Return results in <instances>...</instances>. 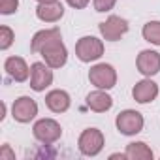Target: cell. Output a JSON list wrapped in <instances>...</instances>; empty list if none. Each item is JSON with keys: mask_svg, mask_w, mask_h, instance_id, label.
<instances>
[{"mask_svg": "<svg viewBox=\"0 0 160 160\" xmlns=\"http://www.w3.org/2000/svg\"><path fill=\"white\" fill-rule=\"evenodd\" d=\"M36 115H38V104L30 96H19L12 106V117L21 124L30 122L32 119H36Z\"/></svg>", "mask_w": 160, "mask_h": 160, "instance_id": "9c48e42d", "label": "cell"}, {"mask_svg": "<svg viewBox=\"0 0 160 160\" xmlns=\"http://www.w3.org/2000/svg\"><path fill=\"white\" fill-rule=\"evenodd\" d=\"M143 124H145V119L136 109H124L115 119V126H117V130L122 136H136V134H139L143 130Z\"/></svg>", "mask_w": 160, "mask_h": 160, "instance_id": "5b68a950", "label": "cell"}, {"mask_svg": "<svg viewBox=\"0 0 160 160\" xmlns=\"http://www.w3.org/2000/svg\"><path fill=\"white\" fill-rule=\"evenodd\" d=\"M6 158H10V160H13V158H15V154L12 152V149H10V145H8V143L2 147V152H0V160H6Z\"/></svg>", "mask_w": 160, "mask_h": 160, "instance_id": "603a6c76", "label": "cell"}, {"mask_svg": "<svg viewBox=\"0 0 160 160\" xmlns=\"http://www.w3.org/2000/svg\"><path fill=\"white\" fill-rule=\"evenodd\" d=\"M38 4H45V2H57V0H36Z\"/></svg>", "mask_w": 160, "mask_h": 160, "instance_id": "cb8c5ba5", "label": "cell"}, {"mask_svg": "<svg viewBox=\"0 0 160 160\" xmlns=\"http://www.w3.org/2000/svg\"><path fill=\"white\" fill-rule=\"evenodd\" d=\"M104 145H106V138H104L102 130H98V128H85L79 134V139H77L79 152L85 156H98L102 152Z\"/></svg>", "mask_w": 160, "mask_h": 160, "instance_id": "6da1fadb", "label": "cell"}, {"mask_svg": "<svg viewBox=\"0 0 160 160\" xmlns=\"http://www.w3.org/2000/svg\"><path fill=\"white\" fill-rule=\"evenodd\" d=\"M128 28H130L128 21L119 15H109L104 23L98 25V30L106 42H119L128 32Z\"/></svg>", "mask_w": 160, "mask_h": 160, "instance_id": "52a82bcc", "label": "cell"}, {"mask_svg": "<svg viewBox=\"0 0 160 160\" xmlns=\"http://www.w3.org/2000/svg\"><path fill=\"white\" fill-rule=\"evenodd\" d=\"M32 134H34V138H36L40 143L51 145V143H55V141L60 139V136H62V126H60L55 119H40V121L34 122Z\"/></svg>", "mask_w": 160, "mask_h": 160, "instance_id": "8992f818", "label": "cell"}, {"mask_svg": "<svg viewBox=\"0 0 160 160\" xmlns=\"http://www.w3.org/2000/svg\"><path fill=\"white\" fill-rule=\"evenodd\" d=\"M19 8V0H0V13L2 15H12Z\"/></svg>", "mask_w": 160, "mask_h": 160, "instance_id": "ffe728a7", "label": "cell"}, {"mask_svg": "<svg viewBox=\"0 0 160 160\" xmlns=\"http://www.w3.org/2000/svg\"><path fill=\"white\" fill-rule=\"evenodd\" d=\"M4 70L17 83H25L30 77V68L25 62V58H21V57H8L4 62Z\"/></svg>", "mask_w": 160, "mask_h": 160, "instance_id": "7c38bea8", "label": "cell"}, {"mask_svg": "<svg viewBox=\"0 0 160 160\" xmlns=\"http://www.w3.org/2000/svg\"><path fill=\"white\" fill-rule=\"evenodd\" d=\"M36 17L43 23H57L64 17V6L58 2H45L36 6Z\"/></svg>", "mask_w": 160, "mask_h": 160, "instance_id": "5bb4252c", "label": "cell"}, {"mask_svg": "<svg viewBox=\"0 0 160 160\" xmlns=\"http://www.w3.org/2000/svg\"><path fill=\"white\" fill-rule=\"evenodd\" d=\"M13 40H15V34H13V30L10 27H6V25L0 27V49H2V51L10 49Z\"/></svg>", "mask_w": 160, "mask_h": 160, "instance_id": "d6986e66", "label": "cell"}, {"mask_svg": "<svg viewBox=\"0 0 160 160\" xmlns=\"http://www.w3.org/2000/svg\"><path fill=\"white\" fill-rule=\"evenodd\" d=\"M53 68L45 62H34L30 66V89L36 92H43L53 85Z\"/></svg>", "mask_w": 160, "mask_h": 160, "instance_id": "ba28073f", "label": "cell"}, {"mask_svg": "<svg viewBox=\"0 0 160 160\" xmlns=\"http://www.w3.org/2000/svg\"><path fill=\"white\" fill-rule=\"evenodd\" d=\"M126 158L128 160H152V151L145 141H132L126 145Z\"/></svg>", "mask_w": 160, "mask_h": 160, "instance_id": "2e32d148", "label": "cell"}, {"mask_svg": "<svg viewBox=\"0 0 160 160\" xmlns=\"http://www.w3.org/2000/svg\"><path fill=\"white\" fill-rule=\"evenodd\" d=\"M111 106H113V98L104 89H96L87 94V108L96 113H106L111 109Z\"/></svg>", "mask_w": 160, "mask_h": 160, "instance_id": "9a60e30c", "label": "cell"}, {"mask_svg": "<svg viewBox=\"0 0 160 160\" xmlns=\"http://www.w3.org/2000/svg\"><path fill=\"white\" fill-rule=\"evenodd\" d=\"M66 2H68V6H72L73 10H83V8L89 6L91 0H66Z\"/></svg>", "mask_w": 160, "mask_h": 160, "instance_id": "7402d4cb", "label": "cell"}, {"mask_svg": "<svg viewBox=\"0 0 160 160\" xmlns=\"http://www.w3.org/2000/svg\"><path fill=\"white\" fill-rule=\"evenodd\" d=\"M141 36L145 42L152 45H160V21H149L141 28Z\"/></svg>", "mask_w": 160, "mask_h": 160, "instance_id": "ac0fdd59", "label": "cell"}, {"mask_svg": "<svg viewBox=\"0 0 160 160\" xmlns=\"http://www.w3.org/2000/svg\"><path fill=\"white\" fill-rule=\"evenodd\" d=\"M58 36H62V34H60V30H58L57 27L45 28V30H38V32L32 36V40H30V51H32V53H40L42 47H43L47 42H51L53 38H58Z\"/></svg>", "mask_w": 160, "mask_h": 160, "instance_id": "e0dca14e", "label": "cell"}, {"mask_svg": "<svg viewBox=\"0 0 160 160\" xmlns=\"http://www.w3.org/2000/svg\"><path fill=\"white\" fill-rule=\"evenodd\" d=\"M117 4V0H92V6L98 13H106V12H111Z\"/></svg>", "mask_w": 160, "mask_h": 160, "instance_id": "44dd1931", "label": "cell"}, {"mask_svg": "<svg viewBox=\"0 0 160 160\" xmlns=\"http://www.w3.org/2000/svg\"><path fill=\"white\" fill-rule=\"evenodd\" d=\"M132 96L138 104H151L158 96V85L152 81L151 77H145L141 81H138L132 89Z\"/></svg>", "mask_w": 160, "mask_h": 160, "instance_id": "8fae6325", "label": "cell"}, {"mask_svg": "<svg viewBox=\"0 0 160 160\" xmlns=\"http://www.w3.org/2000/svg\"><path fill=\"white\" fill-rule=\"evenodd\" d=\"M89 81L96 89L109 91L117 85V70L108 62H98L89 70Z\"/></svg>", "mask_w": 160, "mask_h": 160, "instance_id": "277c9868", "label": "cell"}, {"mask_svg": "<svg viewBox=\"0 0 160 160\" xmlns=\"http://www.w3.org/2000/svg\"><path fill=\"white\" fill-rule=\"evenodd\" d=\"M104 55V42L96 36H83L75 43V57L81 62H94Z\"/></svg>", "mask_w": 160, "mask_h": 160, "instance_id": "3957f363", "label": "cell"}, {"mask_svg": "<svg viewBox=\"0 0 160 160\" xmlns=\"http://www.w3.org/2000/svg\"><path fill=\"white\" fill-rule=\"evenodd\" d=\"M70 104H72V98L62 89H55V91H49L45 94V106L53 113H64V111H68Z\"/></svg>", "mask_w": 160, "mask_h": 160, "instance_id": "4fadbf2b", "label": "cell"}, {"mask_svg": "<svg viewBox=\"0 0 160 160\" xmlns=\"http://www.w3.org/2000/svg\"><path fill=\"white\" fill-rule=\"evenodd\" d=\"M40 55H42L43 62H45L47 66H51L53 70L62 68V66L66 64V60H68V49H66V45H64V42H62V36L53 38L51 42H47V43L42 47Z\"/></svg>", "mask_w": 160, "mask_h": 160, "instance_id": "7a4b0ae2", "label": "cell"}, {"mask_svg": "<svg viewBox=\"0 0 160 160\" xmlns=\"http://www.w3.org/2000/svg\"><path fill=\"white\" fill-rule=\"evenodd\" d=\"M136 66H138V72L145 77L156 75L160 72V53L152 51V49L139 51V55L136 58Z\"/></svg>", "mask_w": 160, "mask_h": 160, "instance_id": "30bf717a", "label": "cell"}]
</instances>
